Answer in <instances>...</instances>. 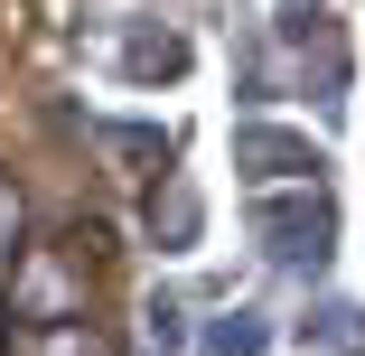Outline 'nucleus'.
<instances>
[{
	"instance_id": "f257e3e1",
	"label": "nucleus",
	"mask_w": 365,
	"mask_h": 356,
	"mask_svg": "<svg viewBox=\"0 0 365 356\" xmlns=\"http://www.w3.org/2000/svg\"><path fill=\"white\" fill-rule=\"evenodd\" d=\"M244 225H253V244L281 272H328V253H337V197H328V178L253 188L244 197Z\"/></svg>"
},
{
	"instance_id": "f03ea898",
	"label": "nucleus",
	"mask_w": 365,
	"mask_h": 356,
	"mask_svg": "<svg viewBox=\"0 0 365 356\" xmlns=\"http://www.w3.org/2000/svg\"><path fill=\"white\" fill-rule=\"evenodd\" d=\"M235 169L253 188H290V178H328V151L309 131H281V122H235Z\"/></svg>"
},
{
	"instance_id": "7ed1b4c3",
	"label": "nucleus",
	"mask_w": 365,
	"mask_h": 356,
	"mask_svg": "<svg viewBox=\"0 0 365 356\" xmlns=\"http://www.w3.org/2000/svg\"><path fill=\"white\" fill-rule=\"evenodd\" d=\"M10 310H19V319H38V328H56L66 310H76V272H66L56 253H29V263H19V281H10Z\"/></svg>"
},
{
	"instance_id": "20e7f679",
	"label": "nucleus",
	"mask_w": 365,
	"mask_h": 356,
	"mask_svg": "<svg viewBox=\"0 0 365 356\" xmlns=\"http://www.w3.org/2000/svg\"><path fill=\"white\" fill-rule=\"evenodd\" d=\"M122 76H131V85H169V76H187V38H178V29H140V38H122Z\"/></svg>"
},
{
	"instance_id": "39448f33",
	"label": "nucleus",
	"mask_w": 365,
	"mask_h": 356,
	"mask_svg": "<svg viewBox=\"0 0 365 356\" xmlns=\"http://www.w3.org/2000/svg\"><path fill=\"white\" fill-rule=\"evenodd\" d=\"M300 347H319V356H365V310H356V300H319V310L300 319Z\"/></svg>"
},
{
	"instance_id": "423d86ee",
	"label": "nucleus",
	"mask_w": 365,
	"mask_h": 356,
	"mask_svg": "<svg viewBox=\"0 0 365 356\" xmlns=\"http://www.w3.org/2000/svg\"><path fill=\"white\" fill-rule=\"evenodd\" d=\"M197 225H206V216H197V188H187V178H160V188H150V235H160L169 253H187Z\"/></svg>"
},
{
	"instance_id": "0eeeda50",
	"label": "nucleus",
	"mask_w": 365,
	"mask_h": 356,
	"mask_svg": "<svg viewBox=\"0 0 365 356\" xmlns=\"http://www.w3.org/2000/svg\"><path fill=\"white\" fill-rule=\"evenodd\" d=\"M197 347H206V356H262V347H272V319H262V310H225V319L197 328Z\"/></svg>"
},
{
	"instance_id": "6e6552de",
	"label": "nucleus",
	"mask_w": 365,
	"mask_h": 356,
	"mask_svg": "<svg viewBox=\"0 0 365 356\" xmlns=\"http://www.w3.org/2000/svg\"><path fill=\"white\" fill-rule=\"evenodd\" d=\"M103 141H113L122 160H169V141H160L150 122H103Z\"/></svg>"
},
{
	"instance_id": "1a4fd4ad",
	"label": "nucleus",
	"mask_w": 365,
	"mask_h": 356,
	"mask_svg": "<svg viewBox=\"0 0 365 356\" xmlns=\"http://www.w3.org/2000/svg\"><path fill=\"white\" fill-rule=\"evenodd\" d=\"M38 356H113V347H103L94 328H66V319H56V328H38Z\"/></svg>"
},
{
	"instance_id": "9d476101",
	"label": "nucleus",
	"mask_w": 365,
	"mask_h": 356,
	"mask_svg": "<svg viewBox=\"0 0 365 356\" xmlns=\"http://www.w3.org/2000/svg\"><path fill=\"white\" fill-rule=\"evenodd\" d=\"M19 225H29V206H19V188H10V178H0V253L19 244Z\"/></svg>"
}]
</instances>
